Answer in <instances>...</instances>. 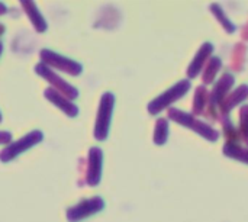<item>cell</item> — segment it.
Masks as SVG:
<instances>
[{"label":"cell","mask_w":248,"mask_h":222,"mask_svg":"<svg viewBox=\"0 0 248 222\" xmlns=\"http://www.w3.org/2000/svg\"><path fill=\"white\" fill-rule=\"evenodd\" d=\"M232 84H234V76L230 74V73L224 74L214 87V92H212V96H211V103L214 106L219 105V102H222L227 97V93H228V90L231 89Z\"/></svg>","instance_id":"obj_10"},{"label":"cell","mask_w":248,"mask_h":222,"mask_svg":"<svg viewBox=\"0 0 248 222\" xmlns=\"http://www.w3.org/2000/svg\"><path fill=\"white\" fill-rule=\"evenodd\" d=\"M3 32H4V26H3V25H0V35H1Z\"/></svg>","instance_id":"obj_22"},{"label":"cell","mask_w":248,"mask_h":222,"mask_svg":"<svg viewBox=\"0 0 248 222\" xmlns=\"http://www.w3.org/2000/svg\"><path fill=\"white\" fill-rule=\"evenodd\" d=\"M44 96H45L51 103H54L57 108H60L67 116L74 118V116L78 115V108H77L74 103H71L70 99H67V97L62 96L61 93H58L55 89H46L45 93H44Z\"/></svg>","instance_id":"obj_9"},{"label":"cell","mask_w":248,"mask_h":222,"mask_svg":"<svg viewBox=\"0 0 248 222\" xmlns=\"http://www.w3.org/2000/svg\"><path fill=\"white\" fill-rule=\"evenodd\" d=\"M12 140V134L6 131H0V144H7Z\"/></svg>","instance_id":"obj_20"},{"label":"cell","mask_w":248,"mask_h":222,"mask_svg":"<svg viewBox=\"0 0 248 222\" xmlns=\"http://www.w3.org/2000/svg\"><path fill=\"white\" fill-rule=\"evenodd\" d=\"M1 51H3V45H1V42H0V54H1Z\"/></svg>","instance_id":"obj_23"},{"label":"cell","mask_w":248,"mask_h":222,"mask_svg":"<svg viewBox=\"0 0 248 222\" xmlns=\"http://www.w3.org/2000/svg\"><path fill=\"white\" fill-rule=\"evenodd\" d=\"M224 154L228 156V157H232V159H237L240 161H244L248 164V150L244 148H240L238 145L235 144H225L224 147Z\"/></svg>","instance_id":"obj_15"},{"label":"cell","mask_w":248,"mask_h":222,"mask_svg":"<svg viewBox=\"0 0 248 222\" xmlns=\"http://www.w3.org/2000/svg\"><path fill=\"white\" fill-rule=\"evenodd\" d=\"M190 89V81L189 80H182L177 84H174L171 89H169L167 92H164L163 95H160L158 97H155L150 105H148V112L153 115H157L158 112H161L163 109H166L167 106H170L173 102H176L177 99H180L182 96H185Z\"/></svg>","instance_id":"obj_2"},{"label":"cell","mask_w":248,"mask_h":222,"mask_svg":"<svg viewBox=\"0 0 248 222\" xmlns=\"http://www.w3.org/2000/svg\"><path fill=\"white\" fill-rule=\"evenodd\" d=\"M241 134L246 140V143L248 144V106H244L241 109Z\"/></svg>","instance_id":"obj_19"},{"label":"cell","mask_w":248,"mask_h":222,"mask_svg":"<svg viewBox=\"0 0 248 222\" xmlns=\"http://www.w3.org/2000/svg\"><path fill=\"white\" fill-rule=\"evenodd\" d=\"M219 68H221V60L218 57H212L209 64H208V67H206V70L203 71V81L206 84L212 83L215 76H217V73L219 71Z\"/></svg>","instance_id":"obj_16"},{"label":"cell","mask_w":248,"mask_h":222,"mask_svg":"<svg viewBox=\"0 0 248 222\" xmlns=\"http://www.w3.org/2000/svg\"><path fill=\"white\" fill-rule=\"evenodd\" d=\"M105 208V202L102 198L94 196L92 199H84L80 204H77L76 206L70 208L67 211V218L70 222H78L100 212Z\"/></svg>","instance_id":"obj_6"},{"label":"cell","mask_w":248,"mask_h":222,"mask_svg":"<svg viewBox=\"0 0 248 222\" xmlns=\"http://www.w3.org/2000/svg\"><path fill=\"white\" fill-rule=\"evenodd\" d=\"M248 97V86L247 84H243L240 86L235 92H232L230 96H227L224 100H222V112L224 113H228L234 106H237V103L246 100Z\"/></svg>","instance_id":"obj_13"},{"label":"cell","mask_w":248,"mask_h":222,"mask_svg":"<svg viewBox=\"0 0 248 222\" xmlns=\"http://www.w3.org/2000/svg\"><path fill=\"white\" fill-rule=\"evenodd\" d=\"M167 137H169V124L166 119H158L154 131V143L157 145H163L167 141Z\"/></svg>","instance_id":"obj_14"},{"label":"cell","mask_w":248,"mask_h":222,"mask_svg":"<svg viewBox=\"0 0 248 222\" xmlns=\"http://www.w3.org/2000/svg\"><path fill=\"white\" fill-rule=\"evenodd\" d=\"M0 122H1V113H0Z\"/></svg>","instance_id":"obj_24"},{"label":"cell","mask_w":248,"mask_h":222,"mask_svg":"<svg viewBox=\"0 0 248 222\" xmlns=\"http://www.w3.org/2000/svg\"><path fill=\"white\" fill-rule=\"evenodd\" d=\"M206 97H208L206 89H205L203 86H201V87L196 90V96H195V106H193V112H195V113H201V112L203 111Z\"/></svg>","instance_id":"obj_17"},{"label":"cell","mask_w":248,"mask_h":222,"mask_svg":"<svg viewBox=\"0 0 248 222\" xmlns=\"http://www.w3.org/2000/svg\"><path fill=\"white\" fill-rule=\"evenodd\" d=\"M6 10H7V9H6V6H4L3 3H0V15H4V13H6Z\"/></svg>","instance_id":"obj_21"},{"label":"cell","mask_w":248,"mask_h":222,"mask_svg":"<svg viewBox=\"0 0 248 222\" xmlns=\"http://www.w3.org/2000/svg\"><path fill=\"white\" fill-rule=\"evenodd\" d=\"M212 51H214V45H212V44L206 42V44H203V45H202V48L198 51V54H196L195 60H193V61L190 63V65H189L187 76H189L190 79H193V77H196V76L199 74V71L202 70V67H203L205 61H206V60H208V57L212 54Z\"/></svg>","instance_id":"obj_11"},{"label":"cell","mask_w":248,"mask_h":222,"mask_svg":"<svg viewBox=\"0 0 248 222\" xmlns=\"http://www.w3.org/2000/svg\"><path fill=\"white\" fill-rule=\"evenodd\" d=\"M113 106H115V96L112 93H105L100 99V106L94 125V138L97 141H105L108 138Z\"/></svg>","instance_id":"obj_1"},{"label":"cell","mask_w":248,"mask_h":222,"mask_svg":"<svg viewBox=\"0 0 248 222\" xmlns=\"http://www.w3.org/2000/svg\"><path fill=\"white\" fill-rule=\"evenodd\" d=\"M102 160L103 153L100 148L93 147L89 151V167H87V183L89 186H97L102 176Z\"/></svg>","instance_id":"obj_8"},{"label":"cell","mask_w":248,"mask_h":222,"mask_svg":"<svg viewBox=\"0 0 248 222\" xmlns=\"http://www.w3.org/2000/svg\"><path fill=\"white\" fill-rule=\"evenodd\" d=\"M35 71H36L41 77H44L49 84H52V86H54L52 89H55L58 93H61V95L65 96L67 99H76V97L78 96V92H77V89H76L74 86L68 84V83L64 81L61 77H58V76H57L48 65H45L44 63L36 64V65H35Z\"/></svg>","instance_id":"obj_5"},{"label":"cell","mask_w":248,"mask_h":222,"mask_svg":"<svg viewBox=\"0 0 248 222\" xmlns=\"http://www.w3.org/2000/svg\"><path fill=\"white\" fill-rule=\"evenodd\" d=\"M41 60L45 65H51V67H55L67 74H71V76H78L81 71H83V67L81 64L73 61V60H68L51 49H42L41 51Z\"/></svg>","instance_id":"obj_7"},{"label":"cell","mask_w":248,"mask_h":222,"mask_svg":"<svg viewBox=\"0 0 248 222\" xmlns=\"http://www.w3.org/2000/svg\"><path fill=\"white\" fill-rule=\"evenodd\" d=\"M169 118L173 119L174 122L177 124H182L185 125L186 128H190L193 129L195 132H198L199 135H202L203 138L209 140V141H217L218 140V132L215 129H212L211 127H208L206 124L195 119L192 115L186 113V112H182V111H177V109H170L169 112Z\"/></svg>","instance_id":"obj_3"},{"label":"cell","mask_w":248,"mask_h":222,"mask_svg":"<svg viewBox=\"0 0 248 222\" xmlns=\"http://www.w3.org/2000/svg\"><path fill=\"white\" fill-rule=\"evenodd\" d=\"M44 138L41 131H31L29 134H26L25 137H22L20 140H17L16 143H12L10 145H7L1 153H0V160L3 163H7L13 159H16L19 154H22L23 151L29 150L31 147L36 145L38 143H41Z\"/></svg>","instance_id":"obj_4"},{"label":"cell","mask_w":248,"mask_h":222,"mask_svg":"<svg viewBox=\"0 0 248 222\" xmlns=\"http://www.w3.org/2000/svg\"><path fill=\"white\" fill-rule=\"evenodd\" d=\"M22 6H23L26 15L29 16L32 25L35 26V29H36L38 32H44V31L46 29V22H45L44 16L39 13L36 4H35L33 1H26V0H25V1H22Z\"/></svg>","instance_id":"obj_12"},{"label":"cell","mask_w":248,"mask_h":222,"mask_svg":"<svg viewBox=\"0 0 248 222\" xmlns=\"http://www.w3.org/2000/svg\"><path fill=\"white\" fill-rule=\"evenodd\" d=\"M211 9H212V13L221 20V23H222V26L228 31V32H234L235 31V28H234V25L228 20V17H225V15H224V12H222V9L218 6V4H212L211 6Z\"/></svg>","instance_id":"obj_18"}]
</instances>
